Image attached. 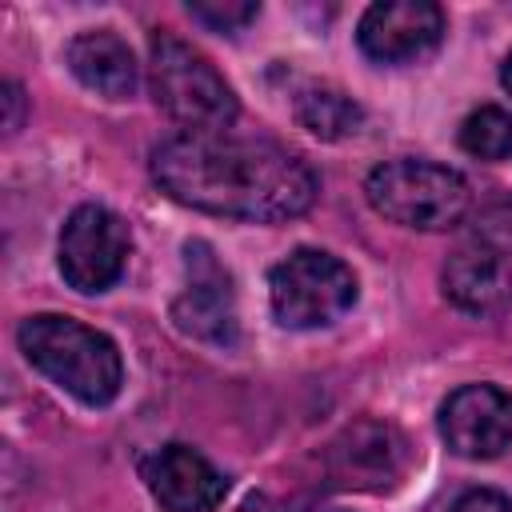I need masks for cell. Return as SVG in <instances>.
<instances>
[{"instance_id":"cell-17","label":"cell","mask_w":512,"mask_h":512,"mask_svg":"<svg viewBox=\"0 0 512 512\" xmlns=\"http://www.w3.org/2000/svg\"><path fill=\"white\" fill-rule=\"evenodd\" d=\"M448 512H512V500L492 488H472V492L456 496V504Z\"/></svg>"},{"instance_id":"cell-11","label":"cell","mask_w":512,"mask_h":512,"mask_svg":"<svg viewBox=\"0 0 512 512\" xmlns=\"http://www.w3.org/2000/svg\"><path fill=\"white\" fill-rule=\"evenodd\" d=\"M440 436L464 460H492L512 444V392L464 384L440 404Z\"/></svg>"},{"instance_id":"cell-4","label":"cell","mask_w":512,"mask_h":512,"mask_svg":"<svg viewBox=\"0 0 512 512\" xmlns=\"http://www.w3.org/2000/svg\"><path fill=\"white\" fill-rule=\"evenodd\" d=\"M148 80L156 104L188 132H224L240 112L236 92L216 72V64L172 32L152 36Z\"/></svg>"},{"instance_id":"cell-7","label":"cell","mask_w":512,"mask_h":512,"mask_svg":"<svg viewBox=\"0 0 512 512\" xmlns=\"http://www.w3.org/2000/svg\"><path fill=\"white\" fill-rule=\"evenodd\" d=\"M412 468V448L404 432L388 420H352L324 448V472L336 488L352 492H388Z\"/></svg>"},{"instance_id":"cell-1","label":"cell","mask_w":512,"mask_h":512,"mask_svg":"<svg viewBox=\"0 0 512 512\" xmlns=\"http://www.w3.org/2000/svg\"><path fill=\"white\" fill-rule=\"evenodd\" d=\"M152 180L176 204L276 224L304 216L320 192L316 172L276 140L228 132H180L152 148Z\"/></svg>"},{"instance_id":"cell-19","label":"cell","mask_w":512,"mask_h":512,"mask_svg":"<svg viewBox=\"0 0 512 512\" xmlns=\"http://www.w3.org/2000/svg\"><path fill=\"white\" fill-rule=\"evenodd\" d=\"M500 84L512 92V52H508V56H504V64H500Z\"/></svg>"},{"instance_id":"cell-5","label":"cell","mask_w":512,"mask_h":512,"mask_svg":"<svg viewBox=\"0 0 512 512\" xmlns=\"http://www.w3.org/2000/svg\"><path fill=\"white\" fill-rule=\"evenodd\" d=\"M444 296L472 316L512 308V204L480 208L444 264Z\"/></svg>"},{"instance_id":"cell-3","label":"cell","mask_w":512,"mask_h":512,"mask_svg":"<svg viewBox=\"0 0 512 512\" xmlns=\"http://www.w3.org/2000/svg\"><path fill=\"white\" fill-rule=\"evenodd\" d=\"M364 196L384 220L420 232L456 228L472 208L468 180L456 168L416 156H396L376 164L364 180Z\"/></svg>"},{"instance_id":"cell-9","label":"cell","mask_w":512,"mask_h":512,"mask_svg":"<svg viewBox=\"0 0 512 512\" xmlns=\"http://www.w3.org/2000/svg\"><path fill=\"white\" fill-rule=\"evenodd\" d=\"M184 288L172 300V320L180 332L196 336V340H212V344H232L236 340V296H232V280L220 268V260L212 256L208 244L192 240L184 244Z\"/></svg>"},{"instance_id":"cell-10","label":"cell","mask_w":512,"mask_h":512,"mask_svg":"<svg viewBox=\"0 0 512 512\" xmlns=\"http://www.w3.org/2000/svg\"><path fill=\"white\" fill-rule=\"evenodd\" d=\"M444 36V12L432 0H380L356 24V44L376 64L428 56Z\"/></svg>"},{"instance_id":"cell-8","label":"cell","mask_w":512,"mask_h":512,"mask_svg":"<svg viewBox=\"0 0 512 512\" xmlns=\"http://www.w3.org/2000/svg\"><path fill=\"white\" fill-rule=\"evenodd\" d=\"M128 248V224L116 212L80 204L60 228V276L76 292H104L120 280Z\"/></svg>"},{"instance_id":"cell-14","label":"cell","mask_w":512,"mask_h":512,"mask_svg":"<svg viewBox=\"0 0 512 512\" xmlns=\"http://www.w3.org/2000/svg\"><path fill=\"white\" fill-rule=\"evenodd\" d=\"M296 120H300V128H308L320 140H344V136H356L360 132L364 112L340 88L312 84V88H304L296 96Z\"/></svg>"},{"instance_id":"cell-2","label":"cell","mask_w":512,"mask_h":512,"mask_svg":"<svg viewBox=\"0 0 512 512\" xmlns=\"http://www.w3.org/2000/svg\"><path fill=\"white\" fill-rule=\"evenodd\" d=\"M16 340H20L24 360L36 372H44L56 388L76 396L80 404L100 408V404L116 400L124 364H120L116 344L104 332H96L72 316L40 312L20 324Z\"/></svg>"},{"instance_id":"cell-16","label":"cell","mask_w":512,"mask_h":512,"mask_svg":"<svg viewBox=\"0 0 512 512\" xmlns=\"http://www.w3.org/2000/svg\"><path fill=\"white\" fill-rule=\"evenodd\" d=\"M188 12H192V20L208 24L212 32H240L244 24L256 20L260 4H252V0H188Z\"/></svg>"},{"instance_id":"cell-18","label":"cell","mask_w":512,"mask_h":512,"mask_svg":"<svg viewBox=\"0 0 512 512\" xmlns=\"http://www.w3.org/2000/svg\"><path fill=\"white\" fill-rule=\"evenodd\" d=\"M0 100H4V128H8V132H16V128H20V120H24V92H20V84H16V80H8Z\"/></svg>"},{"instance_id":"cell-13","label":"cell","mask_w":512,"mask_h":512,"mask_svg":"<svg viewBox=\"0 0 512 512\" xmlns=\"http://www.w3.org/2000/svg\"><path fill=\"white\" fill-rule=\"evenodd\" d=\"M64 60H68L72 76L84 88H92V92H100L108 100H128L136 92L132 48L108 28H88L80 36H72L68 48H64Z\"/></svg>"},{"instance_id":"cell-15","label":"cell","mask_w":512,"mask_h":512,"mask_svg":"<svg viewBox=\"0 0 512 512\" xmlns=\"http://www.w3.org/2000/svg\"><path fill=\"white\" fill-rule=\"evenodd\" d=\"M460 148L476 160H504L512 156V116L496 104L476 108L460 124Z\"/></svg>"},{"instance_id":"cell-12","label":"cell","mask_w":512,"mask_h":512,"mask_svg":"<svg viewBox=\"0 0 512 512\" xmlns=\"http://www.w3.org/2000/svg\"><path fill=\"white\" fill-rule=\"evenodd\" d=\"M148 488L164 512H212L224 500L228 480L204 452L188 444H164L148 464Z\"/></svg>"},{"instance_id":"cell-6","label":"cell","mask_w":512,"mask_h":512,"mask_svg":"<svg viewBox=\"0 0 512 512\" xmlns=\"http://www.w3.org/2000/svg\"><path fill=\"white\" fill-rule=\"evenodd\" d=\"M268 300L284 328H324L352 308L356 276L324 248H296L268 272Z\"/></svg>"},{"instance_id":"cell-20","label":"cell","mask_w":512,"mask_h":512,"mask_svg":"<svg viewBox=\"0 0 512 512\" xmlns=\"http://www.w3.org/2000/svg\"><path fill=\"white\" fill-rule=\"evenodd\" d=\"M324 512H340V508H324Z\"/></svg>"}]
</instances>
